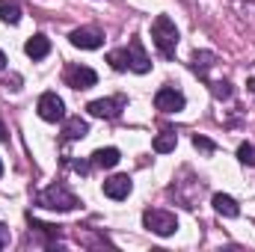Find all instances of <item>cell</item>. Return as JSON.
<instances>
[{
  "mask_svg": "<svg viewBox=\"0 0 255 252\" xmlns=\"http://www.w3.org/2000/svg\"><path fill=\"white\" fill-rule=\"evenodd\" d=\"M151 39H154V48H157L166 60L175 57V48H178V30H175V24H172L169 15H157V18H154V24H151Z\"/></svg>",
  "mask_w": 255,
  "mask_h": 252,
  "instance_id": "1",
  "label": "cell"
},
{
  "mask_svg": "<svg viewBox=\"0 0 255 252\" xmlns=\"http://www.w3.org/2000/svg\"><path fill=\"white\" fill-rule=\"evenodd\" d=\"M36 205L39 208H48V211H74L80 202H77V196L68 187L51 184V187H45L42 193H36Z\"/></svg>",
  "mask_w": 255,
  "mask_h": 252,
  "instance_id": "2",
  "label": "cell"
},
{
  "mask_svg": "<svg viewBox=\"0 0 255 252\" xmlns=\"http://www.w3.org/2000/svg\"><path fill=\"white\" fill-rule=\"evenodd\" d=\"M142 223H145L148 232H154V235H160V238H169V235H175V229H178L175 214L160 211V208H148V211L142 214Z\"/></svg>",
  "mask_w": 255,
  "mask_h": 252,
  "instance_id": "3",
  "label": "cell"
},
{
  "mask_svg": "<svg viewBox=\"0 0 255 252\" xmlns=\"http://www.w3.org/2000/svg\"><path fill=\"white\" fill-rule=\"evenodd\" d=\"M39 116L45 119V122H63L65 119V104L63 98L57 95V92H45L42 98H39Z\"/></svg>",
  "mask_w": 255,
  "mask_h": 252,
  "instance_id": "4",
  "label": "cell"
},
{
  "mask_svg": "<svg viewBox=\"0 0 255 252\" xmlns=\"http://www.w3.org/2000/svg\"><path fill=\"white\" fill-rule=\"evenodd\" d=\"M184 92H178L175 86H163V89H157L154 92V107L157 110H163V113H178V110H184Z\"/></svg>",
  "mask_w": 255,
  "mask_h": 252,
  "instance_id": "5",
  "label": "cell"
},
{
  "mask_svg": "<svg viewBox=\"0 0 255 252\" xmlns=\"http://www.w3.org/2000/svg\"><path fill=\"white\" fill-rule=\"evenodd\" d=\"M68 39H71L74 48H83V51H95V48L104 45V33L98 27H77V30H71Z\"/></svg>",
  "mask_w": 255,
  "mask_h": 252,
  "instance_id": "6",
  "label": "cell"
},
{
  "mask_svg": "<svg viewBox=\"0 0 255 252\" xmlns=\"http://www.w3.org/2000/svg\"><path fill=\"white\" fill-rule=\"evenodd\" d=\"M65 83L71 89H92L98 83V74L89 65H68L65 68Z\"/></svg>",
  "mask_w": 255,
  "mask_h": 252,
  "instance_id": "7",
  "label": "cell"
},
{
  "mask_svg": "<svg viewBox=\"0 0 255 252\" xmlns=\"http://www.w3.org/2000/svg\"><path fill=\"white\" fill-rule=\"evenodd\" d=\"M125 95H116V98H98V101H92L86 110L92 113V116H98V119H116L122 110H125Z\"/></svg>",
  "mask_w": 255,
  "mask_h": 252,
  "instance_id": "8",
  "label": "cell"
},
{
  "mask_svg": "<svg viewBox=\"0 0 255 252\" xmlns=\"http://www.w3.org/2000/svg\"><path fill=\"white\" fill-rule=\"evenodd\" d=\"M128 54V68L130 71H136V74H148L151 71V60H148V54L142 51V42L139 39H130L125 48Z\"/></svg>",
  "mask_w": 255,
  "mask_h": 252,
  "instance_id": "9",
  "label": "cell"
},
{
  "mask_svg": "<svg viewBox=\"0 0 255 252\" xmlns=\"http://www.w3.org/2000/svg\"><path fill=\"white\" fill-rule=\"evenodd\" d=\"M130 190H133V181L128 178V175H113V178H107L104 181V196H110V199H128L130 196Z\"/></svg>",
  "mask_w": 255,
  "mask_h": 252,
  "instance_id": "10",
  "label": "cell"
},
{
  "mask_svg": "<svg viewBox=\"0 0 255 252\" xmlns=\"http://www.w3.org/2000/svg\"><path fill=\"white\" fill-rule=\"evenodd\" d=\"M24 54L30 57V60H45L48 54H51V39L48 36H33V39H27V45H24Z\"/></svg>",
  "mask_w": 255,
  "mask_h": 252,
  "instance_id": "11",
  "label": "cell"
},
{
  "mask_svg": "<svg viewBox=\"0 0 255 252\" xmlns=\"http://www.w3.org/2000/svg\"><path fill=\"white\" fill-rule=\"evenodd\" d=\"M122 160V154H119V148H98L95 154H92V166H98V169H113L116 163Z\"/></svg>",
  "mask_w": 255,
  "mask_h": 252,
  "instance_id": "12",
  "label": "cell"
},
{
  "mask_svg": "<svg viewBox=\"0 0 255 252\" xmlns=\"http://www.w3.org/2000/svg\"><path fill=\"white\" fill-rule=\"evenodd\" d=\"M175 142H178V136H175V130H160L157 136H154V142H151V148L157 151V154H169V151H175Z\"/></svg>",
  "mask_w": 255,
  "mask_h": 252,
  "instance_id": "13",
  "label": "cell"
},
{
  "mask_svg": "<svg viewBox=\"0 0 255 252\" xmlns=\"http://www.w3.org/2000/svg\"><path fill=\"white\" fill-rule=\"evenodd\" d=\"M214 211L223 214V217H238V214H241L238 202H235L232 196H226V193H217V196H214Z\"/></svg>",
  "mask_w": 255,
  "mask_h": 252,
  "instance_id": "14",
  "label": "cell"
},
{
  "mask_svg": "<svg viewBox=\"0 0 255 252\" xmlns=\"http://www.w3.org/2000/svg\"><path fill=\"white\" fill-rule=\"evenodd\" d=\"M86 133H89V125H86L80 116L68 119V122H65V127H63V136H65V139H83Z\"/></svg>",
  "mask_w": 255,
  "mask_h": 252,
  "instance_id": "15",
  "label": "cell"
},
{
  "mask_svg": "<svg viewBox=\"0 0 255 252\" xmlns=\"http://www.w3.org/2000/svg\"><path fill=\"white\" fill-rule=\"evenodd\" d=\"M0 18L6 24H18L21 21V6L18 0H0Z\"/></svg>",
  "mask_w": 255,
  "mask_h": 252,
  "instance_id": "16",
  "label": "cell"
},
{
  "mask_svg": "<svg viewBox=\"0 0 255 252\" xmlns=\"http://www.w3.org/2000/svg\"><path fill=\"white\" fill-rule=\"evenodd\" d=\"M211 65H214V54H211V51H202V54H196V57H193V71H199L202 77L208 74V68H211Z\"/></svg>",
  "mask_w": 255,
  "mask_h": 252,
  "instance_id": "17",
  "label": "cell"
},
{
  "mask_svg": "<svg viewBox=\"0 0 255 252\" xmlns=\"http://www.w3.org/2000/svg\"><path fill=\"white\" fill-rule=\"evenodd\" d=\"M238 160L247 163V166H255V148L250 145V142H244V145L238 148Z\"/></svg>",
  "mask_w": 255,
  "mask_h": 252,
  "instance_id": "18",
  "label": "cell"
},
{
  "mask_svg": "<svg viewBox=\"0 0 255 252\" xmlns=\"http://www.w3.org/2000/svg\"><path fill=\"white\" fill-rule=\"evenodd\" d=\"M211 92H214V98H232V86H229L226 80L211 83Z\"/></svg>",
  "mask_w": 255,
  "mask_h": 252,
  "instance_id": "19",
  "label": "cell"
},
{
  "mask_svg": "<svg viewBox=\"0 0 255 252\" xmlns=\"http://www.w3.org/2000/svg\"><path fill=\"white\" fill-rule=\"evenodd\" d=\"M193 145H196L199 151H205V154H214V148H217V145H214L211 139H205V136H193Z\"/></svg>",
  "mask_w": 255,
  "mask_h": 252,
  "instance_id": "20",
  "label": "cell"
},
{
  "mask_svg": "<svg viewBox=\"0 0 255 252\" xmlns=\"http://www.w3.org/2000/svg\"><path fill=\"white\" fill-rule=\"evenodd\" d=\"M3 247H9V229L0 223V250H3Z\"/></svg>",
  "mask_w": 255,
  "mask_h": 252,
  "instance_id": "21",
  "label": "cell"
},
{
  "mask_svg": "<svg viewBox=\"0 0 255 252\" xmlns=\"http://www.w3.org/2000/svg\"><path fill=\"white\" fill-rule=\"evenodd\" d=\"M18 83H21V77H18V74H12V77H6V86H9V89H21Z\"/></svg>",
  "mask_w": 255,
  "mask_h": 252,
  "instance_id": "22",
  "label": "cell"
},
{
  "mask_svg": "<svg viewBox=\"0 0 255 252\" xmlns=\"http://www.w3.org/2000/svg\"><path fill=\"white\" fill-rule=\"evenodd\" d=\"M247 86H250V92L255 95V77H250V80H247Z\"/></svg>",
  "mask_w": 255,
  "mask_h": 252,
  "instance_id": "23",
  "label": "cell"
},
{
  "mask_svg": "<svg viewBox=\"0 0 255 252\" xmlns=\"http://www.w3.org/2000/svg\"><path fill=\"white\" fill-rule=\"evenodd\" d=\"M3 68H6V54L0 51V71H3Z\"/></svg>",
  "mask_w": 255,
  "mask_h": 252,
  "instance_id": "24",
  "label": "cell"
},
{
  "mask_svg": "<svg viewBox=\"0 0 255 252\" xmlns=\"http://www.w3.org/2000/svg\"><path fill=\"white\" fill-rule=\"evenodd\" d=\"M0 175H3V160H0Z\"/></svg>",
  "mask_w": 255,
  "mask_h": 252,
  "instance_id": "25",
  "label": "cell"
}]
</instances>
